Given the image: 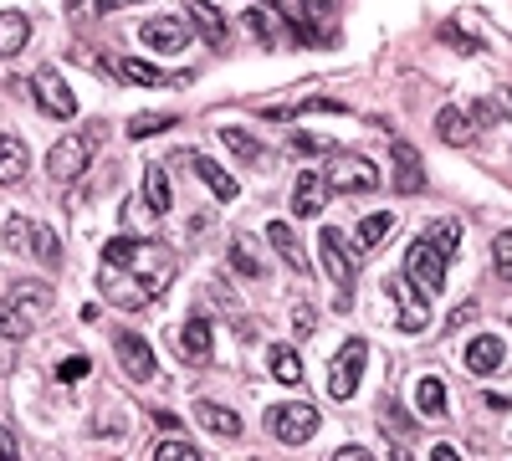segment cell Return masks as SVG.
Segmentation results:
<instances>
[{
  "label": "cell",
  "mask_w": 512,
  "mask_h": 461,
  "mask_svg": "<svg viewBox=\"0 0 512 461\" xmlns=\"http://www.w3.org/2000/svg\"><path fill=\"white\" fill-rule=\"evenodd\" d=\"M318 262H323L328 282L338 287V308H349V303H354V277H359L364 251H354V246L344 241V231L323 226V231H318Z\"/></svg>",
  "instance_id": "7a4b0ae2"
},
{
  "label": "cell",
  "mask_w": 512,
  "mask_h": 461,
  "mask_svg": "<svg viewBox=\"0 0 512 461\" xmlns=\"http://www.w3.org/2000/svg\"><path fill=\"white\" fill-rule=\"evenodd\" d=\"M113 72H118L123 82H139V88H185V82H190V72L164 77L159 67H149V62H139V57H118V62H113Z\"/></svg>",
  "instance_id": "4fadbf2b"
},
{
  "label": "cell",
  "mask_w": 512,
  "mask_h": 461,
  "mask_svg": "<svg viewBox=\"0 0 512 461\" xmlns=\"http://www.w3.org/2000/svg\"><path fill=\"white\" fill-rule=\"evenodd\" d=\"M98 292H103L108 308H123V313H139V308L154 303V292H149L134 272H123V267H113V262L98 267Z\"/></svg>",
  "instance_id": "8992f818"
},
{
  "label": "cell",
  "mask_w": 512,
  "mask_h": 461,
  "mask_svg": "<svg viewBox=\"0 0 512 461\" xmlns=\"http://www.w3.org/2000/svg\"><path fill=\"white\" fill-rule=\"evenodd\" d=\"M292 333H297V339H308V333H313V308L308 303L292 308Z\"/></svg>",
  "instance_id": "60d3db41"
},
{
  "label": "cell",
  "mask_w": 512,
  "mask_h": 461,
  "mask_svg": "<svg viewBox=\"0 0 512 461\" xmlns=\"http://www.w3.org/2000/svg\"><path fill=\"white\" fill-rule=\"evenodd\" d=\"M200 451L190 446V441H180V436H169V441H159L154 446V461H195Z\"/></svg>",
  "instance_id": "d590c367"
},
{
  "label": "cell",
  "mask_w": 512,
  "mask_h": 461,
  "mask_svg": "<svg viewBox=\"0 0 512 461\" xmlns=\"http://www.w3.org/2000/svg\"><path fill=\"white\" fill-rule=\"evenodd\" d=\"M297 11H303L308 21H328V11H333V0H297Z\"/></svg>",
  "instance_id": "b9f144b4"
},
{
  "label": "cell",
  "mask_w": 512,
  "mask_h": 461,
  "mask_svg": "<svg viewBox=\"0 0 512 461\" xmlns=\"http://www.w3.org/2000/svg\"><path fill=\"white\" fill-rule=\"evenodd\" d=\"M98 139H103L98 129H88V134H62V139L52 144V154H47V175H52L57 185H72V180L93 164Z\"/></svg>",
  "instance_id": "277c9868"
},
{
  "label": "cell",
  "mask_w": 512,
  "mask_h": 461,
  "mask_svg": "<svg viewBox=\"0 0 512 461\" xmlns=\"http://www.w3.org/2000/svg\"><path fill=\"white\" fill-rule=\"evenodd\" d=\"M67 6H72V16H77V21H93V16H103V11H113V6H118V0H67Z\"/></svg>",
  "instance_id": "ab89813d"
},
{
  "label": "cell",
  "mask_w": 512,
  "mask_h": 461,
  "mask_svg": "<svg viewBox=\"0 0 512 461\" xmlns=\"http://www.w3.org/2000/svg\"><path fill=\"white\" fill-rule=\"evenodd\" d=\"M267 431L282 446H303V441L318 436V410L313 405H272L267 410Z\"/></svg>",
  "instance_id": "9c48e42d"
},
{
  "label": "cell",
  "mask_w": 512,
  "mask_h": 461,
  "mask_svg": "<svg viewBox=\"0 0 512 461\" xmlns=\"http://www.w3.org/2000/svg\"><path fill=\"white\" fill-rule=\"evenodd\" d=\"M11 298H16V308H21L26 318H36V313L52 308V287H47V282H16Z\"/></svg>",
  "instance_id": "83f0119b"
},
{
  "label": "cell",
  "mask_w": 512,
  "mask_h": 461,
  "mask_svg": "<svg viewBox=\"0 0 512 461\" xmlns=\"http://www.w3.org/2000/svg\"><path fill=\"white\" fill-rule=\"evenodd\" d=\"M390 292H395V303H400V328H405V333H420L425 323H431L425 292H420L415 282H390Z\"/></svg>",
  "instance_id": "9a60e30c"
},
{
  "label": "cell",
  "mask_w": 512,
  "mask_h": 461,
  "mask_svg": "<svg viewBox=\"0 0 512 461\" xmlns=\"http://www.w3.org/2000/svg\"><path fill=\"white\" fill-rule=\"evenodd\" d=\"M139 36H144V47H154V52H185V47H190V31H185V21H175V16L144 21Z\"/></svg>",
  "instance_id": "7c38bea8"
},
{
  "label": "cell",
  "mask_w": 512,
  "mask_h": 461,
  "mask_svg": "<svg viewBox=\"0 0 512 461\" xmlns=\"http://www.w3.org/2000/svg\"><path fill=\"white\" fill-rule=\"evenodd\" d=\"M31 93H36V103L47 108L52 118H72L77 113V98L67 93V82L57 77V67H36L31 72Z\"/></svg>",
  "instance_id": "8fae6325"
},
{
  "label": "cell",
  "mask_w": 512,
  "mask_h": 461,
  "mask_svg": "<svg viewBox=\"0 0 512 461\" xmlns=\"http://www.w3.org/2000/svg\"><path fill=\"white\" fill-rule=\"evenodd\" d=\"M323 185H328L333 195H364V190H379V164L364 159V154H344V159H333V164H328Z\"/></svg>",
  "instance_id": "ba28073f"
},
{
  "label": "cell",
  "mask_w": 512,
  "mask_h": 461,
  "mask_svg": "<svg viewBox=\"0 0 512 461\" xmlns=\"http://www.w3.org/2000/svg\"><path fill=\"white\" fill-rule=\"evenodd\" d=\"M88 374H93L88 354H82V359L72 354V359H62V364H57V380H62V385H77V380H88Z\"/></svg>",
  "instance_id": "f35d334b"
},
{
  "label": "cell",
  "mask_w": 512,
  "mask_h": 461,
  "mask_svg": "<svg viewBox=\"0 0 512 461\" xmlns=\"http://www.w3.org/2000/svg\"><path fill=\"white\" fill-rule=\"evenodd\" d=\"M0 241H6V251H16V257H36V262H62V241L57 231H47L41 221L31 216H11L6 226H0Z\"/></svg>",
  "instance_id": "3957f363"
},
{
  "label": "cell",
  "mask_w": 512,
  "mask_h": 461,
  "mask_svg": "<svg viewBox=\"0 0 512 461\" xmlns=\"http://www.w3.org/2000/svg\"><path fill=\"white\" fill-rule=\"evenodd\" d=\"M175 113H139L134 123H128V139H154L159 129H175Z\"/></svg>",
  "instance_id": "d6a6232c"
},
{
  "label": "cell",
  "mask_w": 512,
  "mask_h": 461,
  "mask_svg": "<svg viewBox=\"0 0 512 461\" xmlns=\"http://www.w3.org/2000/svg\"><path fill=\"white\" fill-rule=\"evenodd\" d=\"M221 139H226V149H231L236 159H246V164L262 159V144H256L251 134H241V129H221Z\"/></svg>",
  "instance_id": "836d02e7"
},
{
  "label": "cell",
  "mask_w": 512,
  "mask_h": 461,
  "mask_svg": "<svg viewBox=\"0 0 512 461\" xmlns=\"http://www.w3.org/2000/svg\"><path fill=\"white\" fill-rule=\"evenodd\" d=\"M492 267H497V277L512 282V231H502V236L492 241Z\"/></svg>",
  "instance_id": "74e56055"
},
{
  "label": "cell",
  "mask_w": 512,
  "mask_h": 461,
  "mask_svg": "<svg viewBox=\"0 0 512 461\" xmlns=\"http://www.w3.org/2000/svg\"><path fill=\"white\" fill-rule=\"evenodd\" d=\"M31 318L16 308V298H0V339H26Z\"/></svg>",
  "instance_id": "1f68e13d"
},
{
  "label": "cell",
  "mask_w": 512,
  "mask_h": 461,
  "mask_svg": "<svg viewBox=\"0 0 512 461\" xmlns=\"http://www.w3.org/2000/svg\"><path fill=\"white\" fill-rule=\"evenodd\" d=\"M267 364H272V380H282V385L303 380V359H297L287 344H272V349H267Z\"/></svg>",
  "instance_id": "f1b7e54d"
},
{
  "label": "cell",
  "mask_w": 512,
  "mask_h": 461,
  "mask_svg": "<svg viewBox=\"0 0 512 461\" xmlns=\"http://www.w3.org/2000/svg\"><path fill=\"white\" fill-rule=\"evenodd\" d=\"M113 359H118V369H123L134 385H149L154 374H159L154 349L144 344V333H118V339H113Z\"/></svg>",
  "instance_id": "30bf717a"
},
{
  "label": "cell",
  "mask_w": 512,
  "mask_h": 461,
  "mask_svg": "<svg viewBox=\"0 0 512 461\" xmlns=\"http://www.w3.org/2000/svg\"><path fill=\"white\" fill-rule=\"evenodd\" d=\"M11 456H21V446H16V436L0 426V461H11Z\"/></svg>",
  "instance_id": "7bdbcfd3"
},
{
  "label": "cell",
  "mask_w": 512,
  "mask_h": 461,
  "mask_svg": "<svg viewBox=\"0 0 512 461\" xmlns=\"http://www.w3.org/2000/svg\"><path fill=\"white\" fill-rule=\"evenodd\" d=\"M190 21H195V31L210 41V47H226V21H221V11L210 6V0H200V6H190Z\"/></svg>",
  "instance_id": "4316f807"
},
{
  "label": "cell",
  "mask_w": 512,
  "mask_h": 461,
  "mask_svg": "<svg viewBox=\"0 0 512 461\" xmlns=\"http://www.w3.org/2000/svg\"><path fill=\"white\" fill-rule=\"evenodd\" d=\"M103 262H113V267H123V272H134L154 298L175 282V251L169 246H159V241H149V236H113L108 246H103Z\"/></svg>",
  "instance_id": "6da1fadb"
},
{
  "label": "cell",
  "mask_w": 512,
  "mask_h": 461,
  "mask_svg": "<svg viewBox=\"0 0 512 461\" xmlns=\"http://www.w3.org/2000/svg\"><path fill=\"white\" fill-rule=\"evenodd\" d=\"M323 195H328L323 170H303V175H297V185H292V216L313 221V216L323 211Z\"/></svg>",
  "instance_id": "5bb4252c"
},
{
  "label": "cell",
  "mask_w": 512,
  "mask_h": 461,
  "mask_svg": "<svg viewBox=\"0 0 512 461\" xmlns=\"http://www.w3.org/2000/svg\"><path fill=\"white\" fill-rule=\"evenodd\" d=\"M180 354L190 359V364H205L210 359V349H216V339H210V318H190L185 328H180Z\"/></svg>",
  "instance_id": "ac0fdd59"
},
{
  "label": "cell",
  "mask_w": 512,
  "mask_h": 461,
  "mask_svg": "<svg viewBox=\"0 0 512 461\" xmlns=\"http://www.w3.org/2000/svg\"><path fill=\"white\" fill-rule=\"evenodd\" d=\"M425 236H431V241H436V246L446 251V257H451V251L461 246V221H436V226L425 231Z\"/></svg>",
  "instance_id": "8d00e7d4"
},
{
  "label": "cell",
  "mask_w": 512,
  "mask_h": 461,
  "mask_svg": "<svg viewBox=\"0 0 512 461\" xmlns=\"http://www.w3.org/2000/svg\"><path fill=\"white\" fill-rule=\"evenodd\" d=\"M231 267H236L241 277H262V262L251 257V241H246V236H236V241H231Z\"/></svg>",
  "instance_id": "e575fe53"
},
{
  "label": "cell",
  "mask_w": 512,
  "mask_h": 461,
  "mask_svg": "<svg viewBox=\"0 0 512 461\" xmlns=\"http://www.w3.org/2000/svg\"><path fill=\"white\" fill-rule=\"evenodd\" d=\"M472 313H477L472 303H466V308H456V313H451V328H461V323H472Z\"/></svg>",
  "instance_id": "f6af8a7d"
},
{
  "label": "cell",
  "mask_w": 512,
  "mask_h": 461,
  "mask_svg": "<svg viewBox=\"0 0 512 461\" xmlns=\"http://www.w3.org/2000/svg\"><path fill=\"white\" fill-rule=\"evenodd\" d=\"M154 426H159V431H175V426H180V415L159 405V410H154Z\"/></svg>",
  "instance_id": "ee69618b"
},
{
  "label": "cell",
  "mask_w": 512,
  "mask_h": 461,
  "mask_svg": "<svg viewBox=\"0 0 512 461\" xmlns=\"http://www.w3.org/2000/svg\"><path fill=\"white\" fill-rule=\"evenodd\" d=\"M190 164H195V180L200 185H210V195H216V200H236L241 195V185L221 170V164L216 159H205V154H190Z\"/></svg>",
  "instance_id": "d6986e66"
},
{
  "label": "cell",
  "mask_w": 512,
  "mask_h": 461,
  "mask_svg": "<svg viewBox=\"0 0 512 461\" xmlns=\"http://www.w3.org/2000/svg\"><path fill=\"white\" fill-rule=\"evenodd\" d=\"M169 200H175V190H169L164 164H149V170H144V205H149L154 216H164V211H169Z\"/></svg>",
  "instance_id": "603a6c76"
},
{
  "label": "cell",
  "mask_w": 512,
  "mask_h": 461,
  "mask_svg": "<svg viewBox=\"0 0 512 461\" xmlns=\"http://www.w3.org/2000/svg\"><path fill=\"white\" fill-rule=\"evenodd\" d=\"M364 364H369V344L364 339H349L344 349L333 354V364H328V395L333 400H354L359 395V380H364Z\"/></svg>",
  "instance_id": "52a82bcc"
},
{
  "label": "cell",
  "mask_w": 512,
  "mask_h": 461,
  "mask_svg": "<svg viewBox=\"0 0 512 461\" xmlns=\"http://www.w3.org/2000/svg\"><path fill=\"white\" fill-rule=\"evenodd\" d=\"M267 241L277 246V257H282L292 272H308V262H303V246H297V236L287 231V221H272V226H267Z\"/></svg>",
  "instance_id": "d4e9b609"
},
{
  "label": "cell",
  "mask_w": 512,
  "mask_h": 461,
  "mask_svg": "<svg viewBox=\"0 0 512 461\" xmlns=\"http://www.w3.org/2000/svg\"><path fill=\"white\" fill-rule=\"evenodd\" d=\"M195 421L205 426V431H216V436H241V415L236 410H226V405H216V400H200L195 405Z\"/></svg>",
  "instance_id": "ffe728a7"
},
{
  "label": "cell",
  "mask_w": 512,
  "mask_h": 461,
  "mask_svg": "<svg viewBox=\"0 0 512 461\" xmlns=\"http://www.w3.org/2000/svg\"><path fill=\"white\" fill-rule=\"evenodd\" d=\"M502 364V339L497 333H477L472 344H466V369L472 374H492Z\"/></svg>",
  "instance_id": "44dd1931"
},
{
  "label": "cell",
  "mask_w": 512,
  "mask_h": 461,
  "mask_svg": "<svg viewBox=\"0 0 512 461\" xmlns=\"http://www.w3.org/2000/svg\"><path fill=\"white\" fill-rule=\"evenodd\" d=\"M390 226H395V216H390V211H374V216H364V221H359V231H354L359 251H374L384 236H390Z\"/></svg>",
  "instance_id": "f546056e"
},
{
  "label": "cell",
  "mask_w": 512,
  "mask_h": 461,
  "mask_svg": "<svg viewBox=\"0 0 512 461\" xmlns=\"http://www.w3.org/2000/svg\"><path fill=\"white\" fill-rule=\"evenodd\" d=\"M405 282H415L425 298H436V292L446 287V251L431 236H420V241L405 246Z\"/></svg>",
  "instance_id": "5b68a950"
},
{
  "label": "cell",
  "mask_w": 512,
  "mask_h": 461,
  "mask_svg": "<svg viewBox=\"0 0 512 461\" xmlns=\"http://www.w3.org/2000/svg\"><path fill=\"white\" fill-rule=\"evenodd\" d=\"M31 41V21L21 11H0V57H16Z\"/></svg>",
  "instance_id": "7402d4cb"
},
{
  "label": "cell",
  "mask_w": 512,
  "mask_h": 461,
  "mask_svg": "<svg viewBox=\"0 0 512 461\" xmlns=\"http://www.w3.org/2000/svg\"><path fill=\"white\" fill-rule=\"evenodd\" d=\"M436 134H441L446 144H456V149H461V144H472V134H477V129H472V118H466L461 108H441V113H436Z\"/></svg>",
  "instance_id": "cb8c5ba5"
},
{
  "label": "cell",
  "mask_w": 512,
  "mask_h": 461,
  "mask_svg": "<svg viewBox=\"0 0 512 461\" xmlns=\"http://www.w3.org/2000/svg\"><path fill=\"white\" fill-rule=\"evenodd\" d=\"M31 170V154L16 134H0V185H21Z\"/></svg>",
  "instance_id": "e0dca14e"
},
{
  "label": "cell",
  "mask_w": 512,
  "mask_h": 461,
  "mask_svg": "<svg viewBox=\"0 0 512 461\" xmlns=\"http://www.w3.org/2000/svg\"><path fill=\"white\" fill-rule=\"evenodd\" d=\"M472 118L482 123V129H497L502 118H512V93H492V98H477Z\"/></svg>",
  "instance_id": "4dcf8cb0"
},
{
  "label": "cell",
  "mask_w": 512,
  "mask_h": 461,
  "mask_svg": "<svg viewBox=\"0 0 512 461\" xmlns=\"http://www.w3.org/2000/svg\"><path fill=\"white\" fill-rule=\"evenodd\" d=\"M395 190H400V195H420V190H425L420 149H410L405 139H395Z\"/></svg>",
  "instance_id": "2e32d148"
},
{
  "label": "cell",
  "mask_w": 512,
  "mask_h": 461,
  "mask_svg": "<svg viewBox=\"0 0 512 461\" xmlns=\"http://www.w3.org/2000/svg\"><path fill=\"white\" fill-rule=\"evenodd\" d=\"M415 405H420L425 421H441V415H446V385L436 380V374H425V380L415 385Z\"/></svg>",
  "instance_id": "484cf974"
}]
</instances>
